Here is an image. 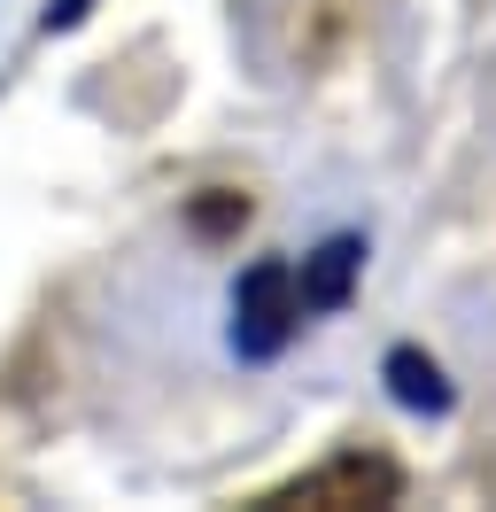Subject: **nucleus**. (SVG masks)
Instances as JSON below:
<instances>
[{"label":"nucleus","instance_id":"nucleus-1","mask_svg":"<svg viewBox=\"0 0 496 512\" xmlns=\"http://www.w3.org/2000/svg\"><path fill=\"white\" fill-rule=\"evenodd\" d=\"M403 497V466L380 450H341L326 466L295 474L287 489L264 497V512H349V505H396Z\"/></svg>","mask_w":496,"mask_h":512},{"label":"nucleus","instance_id":"nucleus-2","mask_svg":"<svg viewBox=\"0 0 496 512\" xmlns=\"http://www.w3.org/2000/svg\"><path fill=\"white\" fill-rule=\"evenodd\" d=\"M310 319V303H303V272L295 264H256L241 280V295H233V342H241V357H272L295 326Z\"/></svg>","mask_w":496,"mask_h":512},{"label":"nucleus","instance_id":"nucleus-3","mask_svg":"<svg viewBox=\"0 0 496 512\" xmlns=\"http://www.w3.org/2000/svg\"><path fill=\"white\" fill-rule=\"evenodd\" d=\"M349 272H357V241H326L303 264V303L310 311H334L341 295H349Z\"/></svg>","mask_w":496,"mask_h":512},{"label":"nucleus","instance_id":"nucleus-4","mask_svg":"<svg viewBox=\"0 0 496 512\" xmlns=\"http://www.w3.org/2000/svg\"><path fill=\"white\" fill-rule=\"evenodd\" d=\"M388 381H396V404H411V412H450V388H442V373H434V357L396 350L388 357Z\"/></svg>","mask_w":496,"mask_h":512},{"label":"nucleus","instance_id":"nucleus-5","mask_svg":"<svg viewBox=\"0 0 496 512\" xmlns=\"http://www.w3.org/2000/svg\"><path fill=\"white\" fill-rule=\"evenodd\" d=\"M93 16V0H55V8H47V32H70V24H86Z\"/></svg>","mask_w":496,"mask_h":512}]
</instances>
